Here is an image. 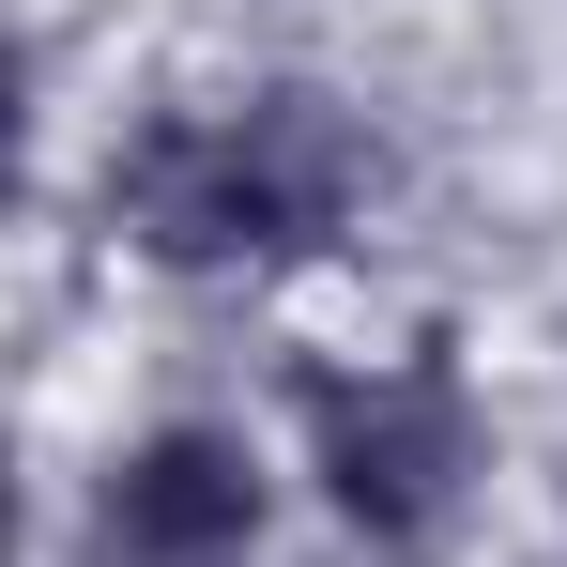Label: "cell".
I'll use <instances>...</instances> for the list:
<instances>
[{"instance_id":"obj_1","label":"cell","mask_w":567,"mask_h":567,"mask_svg":"<svg viewBox=\"0 0 567 567\" xmlns=\"http://www.w3.org/2000/svg\"><path fill=\"white\" fill-rule=\"evenodd\" d=\"M383 199V138L338 93H230V107H169L107 154V230L169 277H246V261H307Z\"/></svg>"},{"instance_id":"obj_2","label":"cell","mask_w":567,"mask_h":567,"mask_svg":"<svg viewBox=\"0 0 567 567\" xmlns=\"http://www.w3.org/2000/svg\"><path fill=\"white\" fill-rule=\"evenodd\" d=\"M307 475L322 506L369 537V553H430L475 491V399L445 353H399V369H322L307 383Z\"/></svg>"},{"instance_id":"obj_3","label":"cell","mask_w":567,"mask_h":567,"mask_svg":"<svg viewBox=\"0 0 567 567\" xmlns=\"http://www.w3.org/2000/svg\"><path fill=\"white\" fill-rule=\"evenodd\" d=\"M93 537H107V567H246L261 553V461H246V430H199V414L138 430L107 461V491H93Z\"/></svg>"}]
</instances>
